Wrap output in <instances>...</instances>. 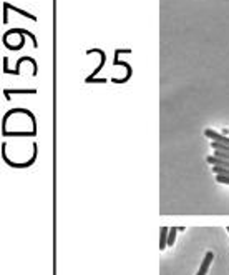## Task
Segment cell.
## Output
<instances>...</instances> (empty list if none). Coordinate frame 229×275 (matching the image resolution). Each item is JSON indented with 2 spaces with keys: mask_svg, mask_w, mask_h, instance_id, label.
<instances>
[{
  "mask_svg": "<svg viewBox=\"0 0 229 275\" xmlns=\"http://www.w3.org/2000/svg\"><path fill=\"white\" fill-rule=\"evenodd\" d=\"M213 260H214V254L213 252H208L206 255H204V260H203V264H201L200 270H198L196 275H206L208 270H209V267H211V264H213Z\"/></svg>",
  "mask_w": 229,
  "mask_h": 275,
  "instance_id": "obj_1",
  "label": "cell"
},
{
  "mask_svg": "<svg viewBox=\"0 0 229 275\" xmlns=\"http://www.w3.org/2000/svg\"><path fill=\"white\" fill-rule=\"evenodd\" d=\"M168 234H170V229L168 227H163L160 232V250H165L168 245Z\"/></svg>",
  "mask_w": 229,
  "mask_h": 275,
  "instance_id": "obj_2",
  "label": "cell"
},
{
  "mask_svg": "<svg viewBox=\"0 0 229 275\" xmlns=\"http://www.w3.org/2000/svg\"><path fill=\"white\" fill-rule=\"evenodd\" d=\"M213 172L216 173V175H227L229 177V169H227V167L213 165Z\"/></svg>",
  "mask_w": 229,
  "mask_h": 275,
  "instance_id": "obj_3",
  "label": "cell"
},
{
  "mask_svg": "<svg viewBox=\"0 0 229 275\" xmlns=\"http://www.w3.org/2000/svg\"><path fill=\"white\" fill-rule=\"evenodd\" d=\"M211 147H213L214 150H222V152H227V154H229V145H226V143H221V142L213 140V143H211Z\"/></svg>",
  "mask_w": 229,
  "mask_h": 275,
  "instance_id": "obj_4",
  "label": "cell"
},
{
  "mask_svg": "<svg viewBox=\"0 0 229 275\" xmlns=\"http://www.w3.org/2000/svg\"><path fill=\"white\" fill-rule=\"evenodd\" d=\"M5 7H7L9 10H15L17 14H22L23 17H28V19H32V20H37L35 19V15H32V14H28V12H25V10H20V9H15V7H12V5H9V4H5Z\"/></svg>",
  "mask_w": 229,
  "mask_h": 275,
  "instance_id": "obj_5",
  "label": "cell"
},
{
  "mask_svg": "<svg viewBox=\"0 0 229 275\" xmlns=\"http://www.w3.org/2000/svg\"><path fill=\"white\" fill-rule=\"evenodd\" d=\"M178 227H171L170 229V234H168V245H173L174 240H176V234H178Z\"/></svg>",
  "mask_w": 229,
  "mask_h": 275,
  "instance_id": "obj_6",
  "label": "cell"
},
{
  "mask_svg": "<svg viewBox=\"0 0 229 275\" xmlns=\"http://www.w3.org/2000/svg\"><path fill=\"white\" fill-rule=\"evenodd\" d=\"M216 180L219 184H227L229 185V177L227 175H216Z\"/></svg>",
  "mask_w": 229,
  "mask_h": 275,
  "instance_id": "obj_7",
  "label": "cell"
},
{
  "mask_svg": "<svg viewBox=\"0 0 229 275\" xmlns=\"http://www.w3.org/2000/svg\"><path fill=\"white\" fill-rule=\"evenodd\" d=\"M227 232H229V227H227Z\"/></svg>",
  "mask_w": 229,
  "mask_h": 275,
  "instance_id": "obj_8",
  "label": "cell"
}]
</instances>
